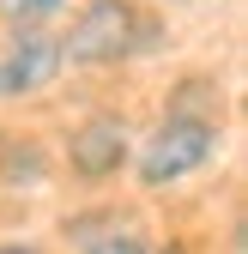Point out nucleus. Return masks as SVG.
Segmentation results:
<instances>
[{
    "mask_svg": "<svg viewBox=\"0 0 248 254\" xmlns=\"http://www.w3.org/2000/svg\"><path fill=\"white\" fill-rule=\"evenodd\" d=\"M158 49H164V24L139 0H79L73 24L61 30V61L79 73H103L121 61L158 55Z\"/></svg>",
    "mask_w": 248,
    "mask_h": 254,
    "instance_id": "obj_1",
    "label": "nucleus"
},
{
    "mask_svg": "<svg viewBox=\"0 0 248 254\" xmlns=\"http://www.w3.org/2000/svg\"><path fill=\"white\" fill-rule=\"evenodd\" d=\"M224 151V121H200V115H170L151 127L145 139H133V182L145 188V194H164V188L200 176L212 157Z\"/></svg>",
    "mask_w": 248,
    "mask_h": 254,
    "instance_id": "obj_2",
    "label": "nucleus"
},
{
    "mask_svg": "<svg viewBox=\"0 0 248 254\" xmlns=\"http://www.w3.org/2000/svg\"><path fill=\"white\" fill-rule=\"evenodd\" d=\"M61 164H67V176H73V182H85V188L115 182L121 170L133 164V127H127V115H115V109L85 115L73 133H67V151H61Z\"/></svg>",
    "mask_w": 248,
    "mask_h": 254,
    "instance_id": "obj_3",
    "label": "nucleus"
},
{
    "mask_svg": "<svg viewBox=\"0 0 248 254\" xmlns=\"http://www.w3.org/2000/svg\"><path fill=\"white\" fill-rule=\"evenodd\" d=\"M67 61H61V37L49 24H12V43L0 49V103H24L49 91Z\"/></svg>",
    "mask_w": 248,
    "mask_h": 254,
    "instance_id": "obj_4",
    "label": "nucleus"
},
{
    "mask_svg": "<svg viewBox=\"0 0 248 254\" xmlns=\"http://www.w3.org/2000/svg\"><path fill=\"white\" fill-rule=\"evenodd\" d=\"M55 176V157L37 133H0V188H43Z\"/></svg>",
    "mask_w": 248,
    "mask_h": 254,
    "instance_id": "obj_5",
    "label": "nucleus"
},
{
    "mask_svg": "<svg viewBox=\"0 0 248 254\" xmlns=\"http://www.w3.org/2000/svg\"><path fill=\"white\" fill-rule=\"evenodd\" d=\"M170 115H200V121H224V91H218V79L212 73H182L176 85H170V103H164Z\"/></svg>",
    "mask_w": 248,
    "mask_h": 254,
    "instance_id": "obj_6",
    "label": "nucleus"
},
{
    "mask_svg": "<svg viewBox=\"0 0 248 254\" xmlns=\"http://www.w3.org/2000/svg\"><path fill=\"white\" fill-rule=\"evenodd\" d=\"M73 0H0V18L6 24H55Z\"/></svg>",
    "mask_w": 248,
    "mask_h": 254,
    "instance_id": "obj_7",
    "label": "nucleus"
},
{
    "mask_svg": "<svg viewBox=\"0 0 248 254\" xmlns=\"http://www.w3.org/2000/svg\"><path fill=\"white\" fill-rule=\"evenodd\" d=\"M158 6H188V0H158Z\"/></svg>",
    "mask_w": 248,
    "mask_h": 254,
    "instance_id": "obj_8",
    "label": "nucleus"
}]
</instances>
